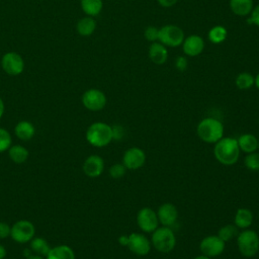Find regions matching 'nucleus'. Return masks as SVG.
I'll return each mask as SVG.
<instances>
[{
    "mask_svg": "<svg viewBox=\"0 0 259 259\" xmlns=\"http://www.w3.org/2000/svg\"><path fill=\"white\" fill-rule=\"evenodd\" d=\"M240 152L237 139L231 137H223L214 144L213 148L214 158L225 166L236 164L239 160Z\"/></svg>",
    "mask_w": 259,
    "mask_h": 259,
    "instance_id": "obj_1",
    "label": "nucleus"
},
{
    "mask_svg": "<svg viewBox=\"0 0 259 259\" xmlns=\"http://www.w3.org/2000/svg\"><path fill=\"white\" fill-rule=\"evenodd\" d=\"M223 122L214 117H205L199 121L196 127L198 138L206 144H215L224 137Z\"/></svg>",
    "mask_w": 259,
    "mask_h": 259,
    "instance_id": "obj_2",
    "label": "nucleus"
},
{
    "mask_svg": "<svg viewBox=\"0 0 259 259\" xmlns=\"http://www.w3.org/2000/svg\"><path fill=\"white\" fill-rule=\"evenodd\" d=\"M86 140L91 146L96 148L107 146L113 140L111 125L102 121L93 122L86 131Z\"/></svg>",
    "mask_w": 259,
    "mask_h": 259,
    "instance_id": "obj_3",
    "label": "nucleus"
},
{
    "mask_svg": "<svg viewBox=\"0 0 259 259\" xmlns=\"http://www.w3.org/2000/svg\"><path fill=\"white\" fill-rule=\"evenodd\" d=\"M151 244L161 253L171 252L176 245V237L173 230L170 227H158L152 233Z\"/></svg>",
    "mask_w": 259,
    "mask_h": 259,
    "instance_id": "obj_4",
    "label": "nucleus"
},
{
    "mask_svg": "<svg viewBox=\"0 0 259 259\" xmlns=\"http://www.w3.org/2000/svg\"><path fill=\"white\" fill-rule=\"evenodd\" d=\"M237 246L239 252L246 258L255 256L259 251V236L249 229H245L237 235Z\"/></svg>",
    "mask_w": 259,
    "mask_h": 259,
    "instance_id": "obj_5",
    "label": "nucleus"
},
{
    "mask_svg": "<svg viewBox=\"0 0 259 259\" xmlns=\"http://www.w3.org/2000/svg\"><path fill=\"white\" fill-rule=\"evenodd\" d=\"M184 38V31L175 24H166L159 28L158 41L165 47L177 48L182 45Z\"/></svg>",
    "mask_w": 259,
    "mask_h": 259,
    "instance_id": "obj_6",
    "label": "nucleus"
},
{
    "mask_svg": "<svg viewBox=\"0 0 259 259\" xmlns=\"http://www.w3.org/2000/svg\"><path fill=\"white\" fill-rule=\"evenodd\" d=\"M34 233L35 229L31 222L20 220L14 223L11 227L10 236L17 243H26L33 238Z\"/></svg>",
    "mask_w": 259,
    "mask_h": 259,
    "instance_id": "obj_7",
    "label": "nucleus"
},
{
    "mask_svg": "<svg viewBox=\"0 0 259 259\" xmlns=\"http://www.w3.org/2000/svg\"><path fill=\"white\" fill-rule=\"evenodd\" d=\"M225 247L226 243L218 235L206 236L200 241L199 244V249L202 255L209 258L220 256L224 252Z\"/></svg>",
    "mask_w": 259,
    "mask_h": 259,
    "instance_id": "obj_8",
    "label": "nucleus"
},
{
    "mask_svg": "<svg viewBox=\"0 0 259 259\" xmlns=\"http://www.w3.org/2000/svg\"><path fill=\"white\" fill-rule=\"evenodd\" d=\"M137 224L144 233H153L159 227L157 212L150 207H143L137 213Z\"/></svg>",
    "mask_w": 259,
    "mask_h": 259,
    "instance_id": "obj_9",
    "label": "nucleus"
},
{
    "mask_svg": "<svg viewBox=\"0 0 259 259\" xmlns=\"http://www.w3.org/2000/svg\"><path fill=\"white\" fill-rule=\"evenodd\" d=\"M1 66L6 74L17 76L20 75L24 70V60L17 53L8 52L2 56Z\"/></svg>",
    "mask_w": 259,
    "mask_h": 259,
    "instance_id": "obj_10",
    "label": "nucleus"
},
{
    "mask_svg": "<svg viewBox=\"0 0 259 259\" xmlns=\"http://www.w3.org/2000/svg\"><path fill=\"white\" fill-rule=\"evenodd\" d=\"M82 103L88 110L99 111L106 105V96L101 90L90 88L83 93Z\"/></svg>",
    "mask_w": 259,
    "mask_h": 259,
    "instance_id": "obj_11",
    "label": "nucleus"
},
{
    "mask_svg": "<svg viewBox=\"0 0 259 259\" xmlns=\"http://www.w3.org/2000/svg\"><path fill=\"white\" fill-rule=\"evenodd\" d=\"M146 162V154L139 147L128 148L122 156V164L128 170H138L144 166Z\"/></svg>",
    "mask_w": 259,
    "mask_h": 259,
    "instance_id": "obj_12",
    "label": "nucleus"
},
{
    "mask_svg": "<svg viewBox=\"0 0 259 259\" xmlns=\"http://www.w3.org/2000/svg\"><path fill=\"white\" fill-rule=\"evenodd\" d=\"M126 247L138 256H146L151 250V242L141 233H132L128 235V243Z\"/></svg>",
    "mask_w": 259,
    "mask_h": 259,
    "instance_id": "obj_13",
    "label": "nucleus"
},
{
    "mask_svg": "<svg viewBox=\"0 0 259 259\" xmlns=\"http://www.w3.org/2000/svg\"><path fill=\"white\" fill-rule=\"evenodd\" d=\"M156 212H157L159 223L162 226L171 227L177 222L178 210L176 206L171 202L162 203Z\"/></svg>",
    "mask_w": 259,
    "mask_h": 259,
    "instance_id": "obj_14",
    "label": "nucleus"
},
{
    "mask_svg": "<svg viewBox=\"0 0 259 259\" xmlns=\"http://www.w3.org/2000/svg\"><path fill=\"white\" fill-rule=\"evenodd\" d=\"M204 45V39L200 35L191 34L184 38L181 46L185 56L196 57L202 53Z\"/></svg>",
    "mask_w": 259,
    "mask_h": 259,
    "instance_id": "obj_15",
    "label": "nucleus"
},
{
    "mask_svg": "<svg viewBox=\"0 0 259 259\" xmlns=\"http://www.w3.org/2000/svg\"><path fill=\"white\" fill-rule=\"evenodd\" d=\"M103 170L104 161L99 155H91L87 157L83 163V171L88 177H99L102 174Z\"/></svg>",
    "mask_w": 259,
    "mask_h": 259,
    "instance_id": "obj_16",
    "label": "nucleus"
},
{
    "mask_svg": "<svg viewBox=\"0 0 259 259\" xmlns=\"http://www.w3.org/2000/svg\"><path fill=\"white\" fill-rule=\"evenodd\" d=\"M150 60L156 65H163L168 59L167 47L162 45L160 41L151 42L148 51Z\"/></svg>",
    "mask_w": 259,
    "mask_h": 259,
    "instance_id": "obj_17",
    "label": "nucleus"
},
{
    "mask_svg": "<svg viewBox=\"0 0 259 259\" xmlns=\"http://www.w3.org/2000/svg\"><path fill=\"white\" fill-rule=\"evenodd\" d=\"M254 220V215L253 212L246 208V207H240L237 209L235 217H234V225L238 228V229H248Z\"/></svg>",
    "mask_w": 259,
    "mask_h": 259,
    "instance_id": "obj_18",
    "label": "nucleus"
},
{
    "mask_svg": "<svg viewBox=\"0 0 259 259\" xmlns=\"http://www.w3.org/2000/svg\"><path fill=\"white\" fill-rule=\"evenodd\" d=\"M238 146L240 151L249 154L258 150V139L253 134H243L238 139Z\"/></svg>",
    "mask_w": 259,
    "mask_h": 259,
    "instance_id": "obj_19",
    "label": "nucleus"
},
{
    "mask_svg": "<svg viewBox=\"0 0 259 259\" xmlns=\"http://www.w3.org/2000/svg\"><path fill=\"white\" fill-rule=\"evenodd\" d=\"M231 11L238 16H248L254 7L253 0H230Z\"/></svg>",
    "mask_w": 259,
    "mask_h": 259,
    "instance_id": "obj_20",
    "label": "nucleus"
},
{
    "mask_svg": "<svg viewBox=\"0 0 259 259\" xmlns=\"http://www.w3.org/2000/svg\"><path fill=\"white\" fill-rule=\"evenodd\" d=\"M47 259H75L73 249L67 245H59L50 249Z\"/></svg>",
    "mask_w": 259,
    "mask_h": 259,
    "instance_id": "obj_21",
    "label": "nucleus"
},
{
    "mask_svg": "<svg viewBox=\"0 0 259 259\" xmlns=\"http://www.w3.org/2000/svg\"><path fill=\"white\" fill-rule=\"evenodd\" d=\"M77 32L82 36L91 35L96 29V20L92 16H85L78 20L76 25Z\"/></svg>",
    "mask_w": 259,
    "mask_h": 259,
    "instance_id": "obj_22",
    "label": "nucleus"
},
{
    "mask_svg": "<svg viewBox=\"0 0 259 259\" xmlns=\"http://www.w3.org/2000/svg\"><path fill=\"white\" fill-rule=\"evenodd\" d=\"M14 133L18 139L22 141H29L34 136L35 130L31 122L27 120H21L15 125Z\"/></svg>",
    "mask_w": 259,
    "mask_h": 259,
    "instance_id": "obj_23",
    "label": "nucleus"
},
{
    "mask_svg": "<svg viewBox=\"0 0 259 259\" xmlns=\"http://www.w3.org/2000/svg\"><path fill=\"white\" fill-rule=\"evenodd\" d=\"M80 5L83 12L92 17L98 15L103 8L102 0H81Z\"/></svg>",
    "mask_w": 259,
    "mask_h": 259,
    "instance_id": "obj_24",
    "label": "nucleus"
},
{
    "mask_svg": "<svg viewBox=\"0 0 259 259\" xmlns=\"http://www.w3.org/2000/svg\"><path fill=\"white\" fill-rule=\"evenodd\" d=\"M9 158L16 164L24 163L28 158V151L21 145H15L8 149Z\"/></svg>",
    "mask_w": 259,
    "mask_h": 259,
    "instance_id": "obj_25",
    "label": "nucleus"
},
{
    "mask_svg": "<svg viewBox=\"0 0 259 259\" xmlns=\"http://www.w3.org/2000/svg\"><path fill=\"white\" fill-rule=\"evenodd\" d=\"M228 36V31L226 27L223 25H214L212 26L207 33V38L211 44L220 45L226 40Z\"/></svg>",
    "mask_w": 259,
    "mask_h": 259,
    "instance_id": "obj_26",
    "label": "nucleus"
},
{
    "mask_svg": "<svg viewBox=\"0 0 259 259\" xmlns=\"http://www.w3.org/2000/svg\"><path fill=\"white\" fill-rule=\"evenodd\" d=\"M255 77L249 72H242L237 75L235 85L240 90H248L254 86Z\"/></svg>",
    "mask_w": 259,
    "mask_h": 259,
    "instance_id": "obj_27",
    "label": "nucleus"
},
{
    "mask_svg": "<svg viewBox=\"0 0 259 259\" xmlns=\"http://www.w3.org/2000/svg\"><path fill=\"white\" fill-rule=\"evenodd\" d=\"M30 249L39 256H47L51 247L44 238H32L30 240Z\"/></svg>",
    "mask_w": 259,
    "mask_h": 259,
    "instance_id": "obj_28",
    "label": "nucleus"
},
{
    "mask_svg": "<svg viewBox=\"0 0 259 259\" xmlns=\"http://www.w3.org/2000/svg\"><path fill=\"white\" fill-rule=\"evenodd\" d=\"M238 235V228L235 225H226L223 226L219 232H218V236L225 242H229L232 239H234L235 237H237Z\"/></svg>",
    "mask_w": 259,
    "mask_h": 259,
    "instance_id": "obj_29",
    "label": "nucleus"
},
{
    "mask_svg": "<svg viewBox=\"0 0 259 259\" xmlns=\"http://www.w3.org/2000/svg\"><path fill=\"white\" fill-rule=\"evenodd\" d=\"M244 165L251 171H259V152H252L244 158Z\"/></svg>",
    "mask_w": 259,
    "mask_h": 259,
    "instance_id": "obj_30",
    "label": "nucleus"
},
{
    "mask_svg": "<svg viewBox=\"0 0 259 259\" xmlns=\"http://www.w3.org/2000/svg\"><path fill=\"white\" fill-rule=\"evenodd\" d=\"M11 145V136L5 130L0 127V153L8 150Z\"/></svg>",
    "mask_w": 259,
    "mask_h": 259,
    "instance_id": "obj_31",
    "label": "nucleus"
},
{
    "mask_svg": "<svg viewBox=\"0 0 259 259\" xmlns=\"http://www.w3.org/2000/svg\"><path fill=\"white\" fill-rule=\"evenodd\" d=\"M126 168L122 163H115L109 168V175L114 179H119L124 176Z\"/></svg>",
    "mask_w": 259,
    "mask_h": 259,
    "instance_id": "obj_32",
    "label": "nucleus"
},
{
    "mask_svg": "<svg viewBox=\"0 0 259 259\" xmlns=\"http://www.w3.org/2000/svg\"><path fill=\"white\" fill-rule=\"evenodd\" d=\"M158 35H159V28L156 26H153V25L146 27V29L144 31L145 38L150 42L158 41Z\"/></svg>",
    "mask_w": 259,
    "mask_h": 259,
    "instance_id": "obj_33",
    "label": "nucleus"
},
{
    "mask_svg": "<svg viewBox=\"0 0 259 259\" xmlns=\"http://www.w3.org/2000/svg\"><path fill=\"white\" fill-rule=\"evenodd\" d=\"M174 65H175V68L180 71V72H184L187 67H188V60L186 57L184 56H178L176 59H175V62H174Z\"/></svg>",
    "mask_w": 259,
    "mask_h": 259,
    "instance_id": "obj_34",
    "label": "nucleus"
},
{
    "mask_svg": "<svg viewBox=\"0 0 259 259\" xmlns=\"http://www.w3.org/2000/svg\"><path fill=\"white\" fill-rule=\"evenodd\" d=\"M248 22L250 24H254L259 27V4H257L256 6L253 7L252 11L249 14Z\"/></svg>",
    "mask_w": 259,
    "mask_h": 259,
    "instance_id": "obj_35",
    "label": "nucleus"
},
{
    "mask_svg": "<svg viewBox=\"0 0 259 259\" xmlns=\"http://www.w3.org/2000/svg\"><path fill=\"white\" fill-rule=\"evenodd\" d=\"M111 128H112V138H113V140L120 141L124 137V128L121 125L115 124V125L111 126Z\"/></svg>",
    "mask_w": 259,
    "mask_h": 259,
    "instance_id": "obj_36",
    "label": "nucleus"
},
{
    "mask_svg": "<svg viewBox=\"0 0 259 259\" xmlns=\"http://www.w3.org/2000/svg\"><path fill=\"white\" fill-rule=\"evenodd\" d=\"M10 232L11 227L4 222H0V239H5L10 236Z\"/></svg>",
    "mask_w": 259,
    "mask_h": 259,
    "instance_id": "obj_37",
    "label": "nucleus"
},
{
    "mask_svg": "<svg viewBox=\"0 0 259 259\" xmlns=\"http://www.w3.org/2000/svg\"><path fill=\"white\" fill-rule=\"evenodd\" d=\"M158 4L164 8H170L172 6H174L178 0H157Z\"/></svg>",
    "mask_w": 259,
    "mask_h": 259,
    "instance_id": "obj_38",
    "label": "nucleus"
},
{
    "mask_svg": "<svg viewBox=\"0 0 259 259\" xmlns=\"http://www.w3.org/2000/svg\"><path fill=\"white\" fill-rule=\"evenodd\" d=\"M119 245L121 246H127V243H128V235H121L118 237L117 239Z\"/></svg>",
    "mask_w": 259,
    "mask_h": 259,
    "instance_id": "obj_39",
    "label": "nucleus"
},
{
    "mask_svg": "<svg viewBox=\"0 0 259 259\" xmlns=\"http://www.w3.org/2000/svg\"><path fill=\"white\" fill-rule=\"evenodd\" d=\"M6 249L4 248L3 245H0V259H4L6 256Z\"/></svg>",
    "mask_w": 259,
    "mask_h": 259,
    "instance_id": "obj_40",
    "label": "nucleus"
},
{
    "mask_svg": "<svg viewBox=\"0 0 259 259\" xmlns=\"http://www.w3.org/2000/svg\"><path fill=\"white\" fill-rule=\"evenodd\" d=\"M3 113H4V102H3L2 98L0 97V118L2 117Z\"/></svg>",
    "mask_w": 259,
    "mask_h": 259,
    "instance_id": "obj_41",
    "label": "nucleus"
},
{
    "mask_svg": "<svg viewBox=\"0 0 259 259\" xmlns=\"http://www.w3.org/2000/svg\"><path fill=\"white\" fill-rule=\"evenodd\" d=\"M254 85L256 86V88L259 90V73L255 76V82H254Z\"/></svg>",
    "mask_w": 259,
    "mask_h": 259,
    "instance_id": "obj_42",
    "label": "nucleus"
},
{
    "mask_svg": "<svg viewBox=\"0 0 259 259\" xmlns=\"http://www.w3.org/2000/svg\"><path fill=\"white\" fill-rule=\"evenodd\" d=\"M27 259H44V258L39 255H30V256H28Z\"/></svg>",
    "mask_w": 259,
    "mask_h": 259,
    "instance_id": "obj_43",
    "label": "nucleus"
},
{
    "mask_svg": "<svg viewBox=\"0 0 259 259\" xmlns=\"http://www.w3.org/2000/svg\"><path fill=\"white\" fill-rule=\"evenodd\" d=\"M193 259H211V258H209V257H207V256H204V255H198V256H196V257L193 258Z\"/></svg>",
    "mask_w": 259,
    "mask_h": 259,
    "instance_id": "obj_44",
    "label": "nucleus"
},
{
    "mask_svg": "<svg viewBox=\"0 0 259 259\" xmlns=\"http://www.w3.org/2000/svg\"><path fill=\"white\" fill-rule=\"evenodd\" d=\"M258 150H259V139H258Z\"/></svg>",
    "mask_w": 259,
    "mask_h": 259,
    "instance_id": "obj_45",
    "label": "nucleus"
},
{
    "mask_svg": "<svg viewBox=\"0 0 259 259\" xmlns=\"http://www.w3.org/2000/svg\"><path fill=\"white\" fill-rule=\"evenodd\" d=\"M258 123H259V121H258Z\"/></svg>",
    "mask_w": 259,
    "mask_h": 259,
    "instance_id": "obj_46",
    "label": "nucleus"
}]
</instances>
